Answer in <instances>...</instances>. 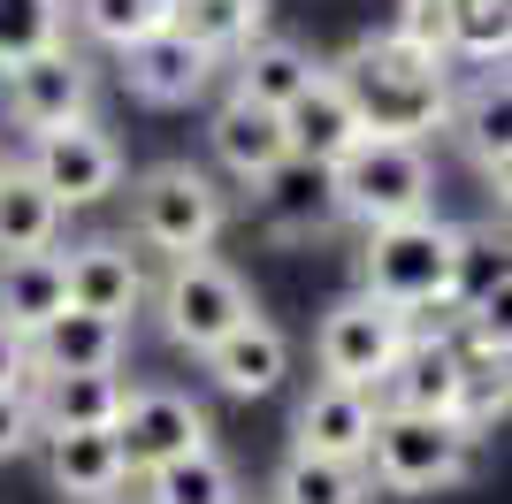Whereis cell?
Here are the masks:
<instances>
[{
    "instance_id": "cell-1",
    "label": "cell",
    "mask_w": 512,
    "mask_h": 504,
    "mask_svg": "<svg viewBox=\"0 0 512 504\" xmlns=\"http://www.w3.org/2000/svg\"><path fill=\"white\" fill-rule=\"evenodd\" d=\"M337 84L352 92L367 138H413V146H428V138L451 123V69H444V54H421V46L390 39V31L352 46V54L337 62Z\"/></svg>"
},
{
    "instance_id": "cell-2",
    "label": "cell",
    "mask_w": 512,
    "mask_h": 504,
    "mask_svg": "<svg viewBox=\"0 0 512 504\" xmlns=\"http://www.w3.org/2000/svg\"><path fill=\"white\" fill-rule=\"evenodd\" d=\"M451 252H459V222H436V207L383 222L360 245V291L406 321L436 314V306L451 314Z\"/></svg>"
},
{
    "instance_id": "cell-3",
    "label": "cell",
    "mask_w": 512,
    "mask_h": 504,
    "mask_svg": "<svg viewBox=\"0 0 512 504\" xmlns=\"http://www.w3.org/2000/svg\"><path fill=\"white\" fill-rule=\"evenodd\" d=\"M222 222H230V199L207 168L153 161L146 176H130V245L184 260V252H214Z\"/></svg>"
},
{
    "instance_id": "cell-4",
    "label": "cell",
    "mask_w": 512,
    "mask_h": 504,
    "mask_svg": "<svg viewBox=\"0 0 512 504\" xmlns=\"http://www.w3.org/2000/svg\"><path fill=\"white\" fill-rule=\"evenodd\" d=\"M360 466H367V482L390 489V497H436V489L467 482L474 436L436 413H375V436H367Z\"/></svg>"
},
{
    "instance_id": "cell-5",
    "label": "cell",
    "mask_w": 512,
    "mask_h": 504,
    "mask_svg": "<svg viewBox=\"0 0 512 504\" xmlns=\"http://www.w3.org/2000/svg\"><path fill=\"white\" fill-rule=\"evenodd\" d=\"M329 184H337V214H352L360 230H383V222L436 207V161L413 138H360L329 168Z\"/></svg>"
},
{
    "instance_id": "cell-6",
    "label": "cell",
    "mask_w": 512,
    "mask_h": 504,
    "mask_svg": "<svg viewBox=\"0 0 512 504\" xmlns=\"http://www.w3.org/2000/svg\"><path fill=\"white\" fill-rule=\"evenodd\" d=\"M245 314H260V306H253V291H245V275H237L230 260H214V252H184V260H169V283H161V329H169L176 352L199 359L207 344H222Z\"/></svg>"
},
{
    "instance_id": "cell-7",
    "label": "cell",
    "mask_w": 512,
    "mask_h": 504,
    "mask_svg": "<svg viewBox=\"0 0 512 504\" xmlns=\"http://www.w3.org/2000/svg\"><path fill=\"white\" fill-rule=\"evenodd\" d=\"M199 443H214V420H207V405H199L192 390H176V382H138V390H123L115 451H123L130 482L153 474V466H169V459H184V451H199Z\"/></svg>"
},
{
    "instance_id": "cell-8",
    "label": "cell",
    "mask_w": 512,
    "mask_h": 504,
    "mask_svg": "<svg viewBox=\"0 0 512 504\" xmlns=\"http://www.w3.org/2000/svg\"><path fill=\"white\" fill-rule=\"evenodd\" d=\"M406 336H413L406 314H390V306H375L367 291H352V298H337V306L321 314V329H314V367H321V382L375 390Z\"/></svg>"
},
{
    "instance_id": "cell-9",
    "label": "cell",
    "mask_w": 512,
    "mask_h": 504,
    "mask_svg": "<svg viewBox=\"0 0 512 504\" xmlns=\"http://www.w3.org/2000/svg\"><path fill=\"white\" fill-rule=\"evenodd\" d=\"M92 100H100V77H92V62L77 54V46H46V54H31V62L0 69V107H8V123L16 130H62V123H85Z\"/></svg>"
},
{
    "instance_id": "cell-10",
    "label": "cell",
    "mask_w": 512,
    "mask_h": 504,
    "mask_svg": "<svg viewBox=\"0 0 512 504\" xmlns=\"http://www.w3.org/2000/svg\"><path fill=\"white\" fill-rule=\"evenodd\" d=\"M23 168H31V176H39L62 207H100V199H115V191H123V176H130L123 138H115V130H100L92 115H85V123H62V130H39Z\"/></svg>"
},
{
    "instance_id": "cell-11",
    "label": "cell",
    "mask_w": 512,
    "mask_h": 504,
    "mask_svg": "<svg viewBox=\"0 0 512 504\" xmlns=\"http://www.w3.org/2000/svg\"><path fill=\"white\" fill-rule=\"evenodd\" d=\"M62 291L77 314H107V321H130L146 306V268L130 237H85V245L62 252Z\"/></svg>"
},
{
    "instance_id": "cell-12",
    "label": "cell",
    "mask_w": 512,
    "mask_h": 504,
    "mask_svg": "<svg viewBox=\"0 0 512 504\" xmlns=\"http://www.w3.org/2000/svg\"><path fill=\"white\" fill-rule=\"evenodd\" d=\"M367 398H375V413H436V420H451V398H459V344H444V336H406Z\"/></svg>"
},
{
    "instance_id": "cell-13",
    "label": "cell",
    "mask_w": 512,
    "mask_h": 504,
    "mask_svg": "<svg viewBox=\"0 0 512 504\" xmlns=\"http://www.w3.org/2000/svg\"><path fill=\"white\" fill-rule=\"evenodd\" d=\"M214 54H199L184 31H153V39L123 46V84H130V100H146V107H192L199 92L214 84Z\"/></svg>"
},
{
    "instance_id": "cell-14",
    "label": "cell",
    "mask_w": 512,
    "mask_h": 504,
    "mask_svg": "<svg viewBox=\"0 0 512 504\" xmlns=\"http://www.w3.org/2000/svg\"><path fill=\"white\" fill-rule=\"evenodd\" d=\"M283 138H291V161H314V168H337L367 138V123L352 107V92L337 84V69H321L299 100L283 107Z\"/></svg>"
},
{
    "instance_id": "cell-15",
    "label": "cell",
    "mask_w": 512,
    "mask_h": 504,
    "mask_svg": "<svg viewBox=\"0 0 512 504\" xmlns=\"http://www.w3.org/2000/svg\"><path fill=\"white\" fill-rule=\"evenodd\" d=\"M199 359H207V375H214L222 398H268V390L291 375V336H283L268 314H245L222 344H207Z\"/></svg>"
},
{
    "instance_id": "cell-16",
    "label": "cell",
    "mask_w": 512,
    "mask_h": 504,
    "mask_svg": "<svg viewBox=\"0 0 512 504\" xmlns=\"http://www.w3.org/2000/svg\"><path fill=\"white\" fill-rule=\"evenodd\" d=\"M451 130H459L467 161L482 168L497 191H505V176H512V92H505V62L474 69L467 100L451 92Z\"/></svg>"
},
{
    "instance_id": "cell-17",
    "label": "cell",
    "mask_w": 512,
    "mask_h": 504,
    "mask_svg": "<svg viewBox=\"0 0 512 504\" xmlns=\"http://www.w3.org/2000/svg\"><path fill=\"white\" fill-rule=\"evenodd\" d=\"M367 436H375V398L352 390V382H314L299 398L291 420V451H314V459H360Z\"/></svg>"
},
{
    "instance_id": "cell-18",
    "label": "cell",
    "mask_w": 512,
    "mask_h": 504,
    "mask_svg": "<svg viewBox=\"0 0 512 504\" xmlns=\"http://www.w3.org/2000/svg\"><path fill=\"white\" fill-rule=\"evenodd\" d=\"M321 69H329V62H314V46L283 39V31H260V39H245V46L230 54V92L283 115V107L299 100V92L321 77Z\"/></svg>"
},
{
    "instance_id": "cell-19",
    "label": "cell",
    "mask_w": 512,
    "mask_h": 504,
    "mask_svg": "<svg viewBox=\"0 0 512 504\" xmlns=\"http://www.w3.org/2000/svg\"><path fill=\"white\" fill-rule=\"evenodd\" d=\"M207 146L214 161L230 168L237 184H260V176H276L283 161H291V138H283V115L276 107H253V100H222L214 107V123H207Z\"/></svg>"
},
{
    "instance_id": "cell-20",
    "label": "cell",
    "mask_w": 512,
    "mask_h": 504,
    "mask_svg": "<svg viewBox=\"0 0 512 504\" xmlns=\"http://www.w3.org/2000/svg\"><path fill=\"white\" fill-rule=\"evenodd\" d=\"M123 352H130V321L77 314V306H62L31 336V367L39 375H100V367H123Z\"/></svg>"
},
{
    "instance_id": "cell-21",
    "label": "cell",
    "mask_w": 512,
    "mask_h": 504,
    "mask_svg": "<svg viewBox=\"0 0 512 504\" xmlns=\"http://www.w3.org/2000/svg\"><path fill=\"white\" fill-rule=\"evenodd\" d=\"M46 443V482L62 489L69 504H107L123 497L130 466L115 451V428H62V436H39Z\"/></svg>"
},
{
    "instance_id": "cell-22",
    "label": "cell",
    "mask_w": 512,
    "mask_h": 504,
    "mask_svg": "<svg viewBox=\"0 0 512 504\" xmlns=\"http://www.w3.org/2000/svg\"><path fill=\"white\" fill-rule=\"evenodd\" d=\"M123 390H130L123 367H100V375H31L39 436H62V428H115Z\"/></svg>"
},
{
    "instance_id": "cell-23",
    "label": "cell",
    "mask_w": 512,
    "mask_h": 504,
    "mask_svg": "<svg viewBox=\"0 0 512 504\" xmlns=\"http://www.w3.org/2000/svg\"><path fill=\"white\" fill-rule=\"evenodd\" d=\"M253 191H260V214H268L276 237H321L329 222H344L337 184H329V168H314V161H283L276 176H260Z\"/></svg>"
},
{
    "instance_id": "cell-24",
    "label": "cell",
    "mask_w": 512,
    "mask_h": 504,
    "mask_svg": "<svg viewBox=\"0 0 512 504\" xmlns=\"http://www.w3.org/2000/svg\"><path fill=\"white\" fill-rule=\"evenodd\" d=\"M62 306V252H0V329L39 336Z\"/></svg>"
},
{
    "instance_id": "cell-25",
    "label": "cell",
    "mask_w": 512,
    "mask_h": 504,
    "mask_svg": "<svg viewBox=\"0 0 512 504\" xmlns=\"http://www.w3.org/2000/svg\"><path fill=\"white\" fill-rule=\"evenodd\" d=\"M62 222H69L62 199L23 161H8V176H0V252H54L62 245Z\"/></svg>"
},
{
    "instance_id": "cell-26",
    "label": "cell",
    "mask_w": 512,
    "mask_h": 504,
    "mask_svg": "<svg viewBox=\"0 0 512 504\" xmlns=\"http://www.w3.org/2000/svg\"><path fill=\"white\" fill-rule=\"evenodd\" d=\"M138 482H146V504H245L237 466L222 459L214 443H199V451H184V459H169V466H153Z\"/></svg>"
},
{
    "instance_id": "cell-27",
    "label": "cell",
    "mask_w": 512,
    "mask_h": 504,
    "mask_svg": "<svg viewBox=\"0 0 512 504\" xmlns=\"http://www.w3.org/2000/svg\"><path fill=\"white\" fill-rule=\"evenodd\" d=\"M169 31H184V39H192L199 54H214V62H230L245 39L268 31V0H176Z\"/></svg>"
},
{
    "instance_id": "cell-28",
    "label": "cell",
    "mask_w": 512,
    "mask_h": 504,
    "mask_svg": "<svg viewBox=\"0 0 512 504\" xmlns=\"http://www.w3.org/2000/svg\"><path fill=\"white\" fill-rule=\"evenodd\" d=\"M276 504H367L375 482H367L360 459H314V451H291L276 466V482H268Z\"/></svg>"
},
{
    "instance_id": "cell-29",
    "label": "cell",
    "mask_w": 512,
    "mask_h": 504,
    "mask_svg": "<svg viewBox=\"0 0 512 504\" xmlns=\"http://www.w3.org/2000/svg\"><path fill=\"white\" fill-rule=\"evenodd\" d=\"M497 298H505V230L474 222V230H459V252H451V314L467 321Z\"/></svg>"
},
{
    "instance_id": "cell-30",
    "label": "cell",
    "mask_w": 512,
    "mask_h": 504,
    "mask_svg": "<svg viewBox=\"0 0 512 504\" xmlns=\"http://www.w3.org/2000/svg\"><path fill=\"white\" fill-rule=\"evenodd\" d=\"M512 46V0H444V54H467L474 69L505 62Z\"/></svg>"
},
{
    "instance_id": "cell-31",
    "label": "cell",
    "mask_w": 512,
    "mask_h": 504,
    "mask_svg": "<svg viewBox=\"0 0 512 504\" xmlns=\"http://www.w3.org/2000/svg\"><path fill=\"white\" fill-rule=\"evenodd\" d=\"M169 8L176 0H69V16L85 23V39L115 46V54L153 39V31H169Z\"/></svg>"
},
{
    "instance_id": "cell-32",
    "label": "cell",
    "mask_w": 512,
    "mask_h": 504,
    "mask_svg": "<svg viewBox=\"0 0 512 504\" xmlns=\"http://www.w3.org/2000/svg\"><path fill=\"white\" fill-rule=\"evenodd\" d=\"M69 39V8L62 0H0V69L31 62L46 46Z\"/></svg>"
},
{
    "instance_id": "cell-33",
    "label": "cell",
    "mask_w": 512,
    "mask_h": 504,
    "mask_svg": "<svg viewBox=\"0 0 512 504\" xmlns=\"http://www.w3.org/2000/svg\"><path fill=\"white\" fill-rule=\"evenodd\" d=\"M390 39L421 46V54H444V0H398V16H390Z\"/></svg>"
},
{
    "instance_id": "cell-34",
    "label": "cell",
    "mask_w": 512,
    "mask_h": 504,
    "mask_svg": "<svg viewBox=\"0 0 512 504\" xmlns=\"http://www.w3.org/2000/svg\"><path fill=\"white\" fill-rule=\"evenodd\" d=\"M31 443H39V413H31V382H16L0 390V459H16Z\"/></svg>"
},
{
    "instance_id": "cell-35",
    "label": "cell",
    "mask_w": 512,
    "mask_h": 504,
    "mask_svg": "<svg viewBox=\"0 0 512 504\" xmlns=\"http://www.w3.org/2000/svg\"><path fill=\"white\" fill-rule=\"evenodd\" d=\"M39 367H31V336L0 329V390H16V382H31Z\"/></svg>"
},
{
    "instance_id": "cell-36",
    "label": "cell",
    "mask_w": 512,
    "mask_h": 504,
    "mask_svg": "<svg viewBox=\"0 0 512 504\" xmlns=\"http://www.w3.org/2000/svg\"><path fill=\"white\" fill-rule=\"evenodd\" d=\"M0 176H8V153H0Z\"/></svg>"
},
{
    "instance_id": "cell-37",
    "label": "cell",
    "mask_w": 512,
    "mask_h": 504,
    "mask_svg": "<svg viewBox=\"0 0 512 504\" xmlns=\"http://www.w3.org/2000/svg\"><path fill=\"white\" fill-rule=\"evenodd\" d=\"M107 504H123V497H107Z\"/></svg>"
}]
</instances>
